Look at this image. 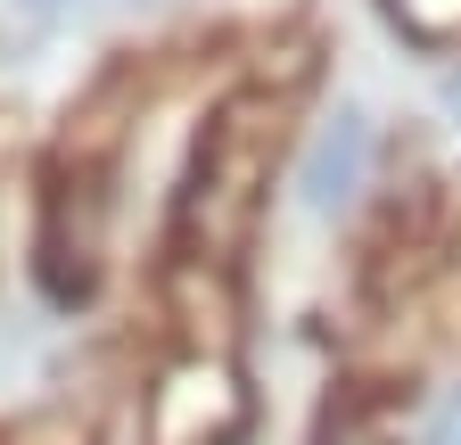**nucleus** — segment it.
I'll use <instances>...</instances> for the list:
<instances>
[{
    "instance_id": "nucleus-1",
    "label": "nucleus",
    "mask_w": 461,
    "mask_h": 445,
    "mask_svg": "<svg viewBox=\"0 0 461 445\" xmlns=\"http://www.w3.org/2000/svg\"><path fill=\"white\" fill-rule=\"evenodd\" d=\"M272 165H280V99L272 91H240L222 99L206 132H198V165L182 182V264H240V248L256 240L264 198H272Z\"/></svg>"
},
{
    "instance_id": "nucleus-2",
    "label": "nucleus",
    "mask_w": 461,
    "mask_h": 445,
    "mask_svg": "<svg viewBox=\"0 0 461 445\" xmlns=\"http://www.w3.org/2000/svg\"><path fill=\"white\" fill-rule=\"evenodd\" d=\"M256 421V396L230 355L182 347L140 387V445H240Z\"/></svg>"
},
{
    "instance_id": "nucleus-3",
    "label": "nucleus",
    "mask_w": 461,
    "mask_h": 445,
    "mask_svg": "<svg viewBox=\"0 0 461 445\" xmlns=\"http://www.w3.org/2000/svg\"><path fill=\"white\" fill-rule=\"evenodd\" d=\"M363 124L355 116H338L330 132H321V149H313V165H305V198L330 214V206H346V198H355V182H363Z\"/></svg>"
},
{
    "instance_id": "nucleus-4",
    "label": "nucleus",
    "mask_w": 461,
    "mask_h": 445,
    "mask_svg": "<svg viewBox=\"0 0 461 445\" xmlns=\"http://www.w3.org/2000/svg\"><path fill=\"white\" fill-rule=\"evenodd\" d=\"M387 25L420 50H461V0H387Z\"/></svg>"
},
{
    "instance_id": "nucleus-5",
    "label": "nucleus",
    "mask_w": 461,
    "mask_h": 445,
    "mask_svg": "<svg viewBox=\"0 0 461 445\" xmlns=\"http://www.w3.org/2000/svg\"><path fill=\"white\" fill-rule=\"evenodd\" d=\"M437 232H445V248L461 256V174H453V182L437 190Z\"/></svg>"
},
{
    "instance_id": "nucleus-6",
    "label": "nucleus",
    "mask_w": 461,
    "mask_h": 445,
    "mask_svg": "<svg viewBox=\"0 0 461 445\" xmlns=\"http://www.w3.org/2000/svg\"><path fill=\"white\" fill-rule=\"evenodd\" d=\"M437 322H445V339H453V355H461V272L437 289Z\"/></svg>"
},
{
    "instance_id": "nucleus-7",
    "label": "nucleus",
    "mask_w": 461,
    "mask_h": 445,
    "mask_svg": "<svg viewBox=\"0 0 461 445\" xmlns=\"http://www.w3.org/2000/svg\"><path fill=\"white\" fill-rule=\"evenodd\" d=\"M420 445H461V396H453V404L429 421V437H420Z\"/></svg>"
},
{
    "instance_id": "nucleus-8",
    "label": "nucleus",
    "mask_w": 461,
    "mask_h": 445,
    "mask_svg": "<svg viewBox=\"0 0 461 445\" xmlns=\"http://www.w3.org/2000/svg\"><path fill=\"white\" fill-rule=\"evenodd\" d=\"M321 445H387V437H379V429H371V421H338V429H330V437H321Z\"/></svg>"
}]
</instances>
